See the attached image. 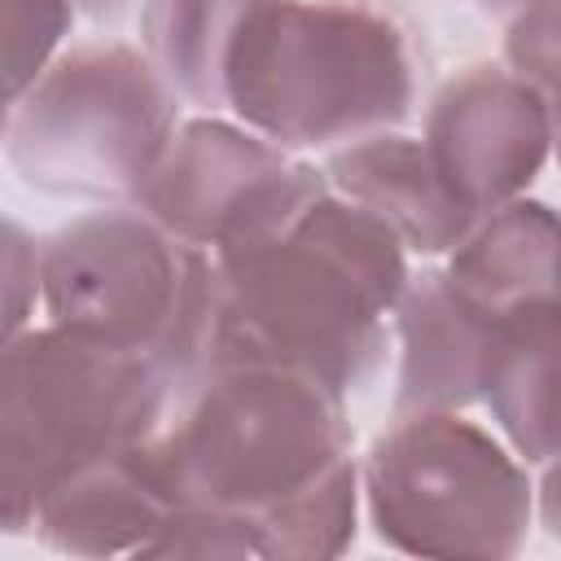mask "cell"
<instances>
[{"instance_id":"obj_15","label":"cell","mask_w":561,"mask_h":561,"mask_svg":"<svg viewBox=\"0 0 561 561\" xmlns=\"http://www.w3.org/2000/svg\"><path fill=\"white\" fill-rule=\"evenodd\" d=\"M263 0H145L140 48L184 105L224 114V75L241 26Z\"/></svg>"},{"instance_id":"obj_3","label":"cell","mask_w":561,"mask_h":561,"mask_svg":"<svg viewBox=\"0 0 561 561\" xmlns=\"http://www.w3.org/2000/svg\"><path fill=\"white\" fill-rule=\"evenodd\" d=\"M425 39L394 0H263L237 35L224 114L289 153L408 127Z\"/></svg>"},{"instance_id":"obj_5","label":"cell","mask_w":561,"mask_h":561,"mask_svg":"<svg viewBox=\"0 0 561 561\" xmlns=\"http://www.w3.org/2000/svg\"><path fill=\"white\" fill-rule=\"evenodd\" d=\"M215 267L131 202H114L39 237V316L162 364L180 386L202 368Z\"/></svg>"},{"instance_id":"obj_18","label":"cell","mask_w":561,"mask_h":561,"mask_svg":"<svg viewBox=\"0 0 561 561\" xmlns=\"http://www.w3.org/2000/svg\"><path fill=\"white\" fill-rule=\"evenodd\" d=\"M500 61L535 83L539 92H552L557 83V0H530L508 18Z\"/></svg>"},{"instance_id":"obj_11","label":"cell","mask_w":561,"mask_h":561,"mask_svg":"<svg viewBox=\"0 0 561 561\" xmlns=\"http://www.w3.org/2000/svg\"><path fill=\"white\" fill-rule=\"evenodd\" d=\"M320 171L333 193L377 215L399 237V245L421 259L447 254L478 219L447 193L421 136H408L403 127L329 149Z\"/></svg>"},{"instance_id":"obj_17","label":"cell","mask_w":561,"mask_h":561,"mask_svg":"<svg viewBox=\"0 0 561 561\" xmlns=\"http://www.w3.org/2000/svg\"><path fill=\"white\" fill-rule=\"evenodd\" d=\"M39 316V241L0 215V346Z\"/></svg>"},{"instance_id":"obj_19","label":"cell","mask_w":561,"mask_h":561,"mask_svg":"<svg viewBox=\"0 0 561 561\" xmlns=\"http://www.w3.org/2000/svg\"><path fill=\"white\" fill-rule=\"evenodd\" d=\"M75 4V13H88V18H110V13H118L127 0H70Z\"/></svg>"},{"instance_id":"obj_4","label":"cell","mask_w":561,"mask_h":561,"mask_svg":"<svg viewBox=\"0 0 561 561\" xmlns=\"http://www.w3.org/2000/svg\"><path fill=\"white\" fill-rule=\"evenodd\" d=\"M180 381L123 346L26 324L0 346V530L31 535L35 508L79 469L153 438Z\"/></svg>"},{"instance_id":"obj_12","label":"cell","mask_w":561,"mask_h":561,"mask_svg":"<svg viewBox=\"0 0 561 561\" xmlns=\"http://www.w3.org/2000/svg\"><path fill=\"white\" fill-rule=\"evenodd\" d=\"M149 438L79 469L31 517V535L66 557H140L171 513Z\"/></svg>"},{"instance_id":"obj_10","label":"cell","mask_w":561,"mask_h":561,"mask_svg":"<svg viewBox=\"0 0 561 561\" xmlns=\"http://www.w3.org/2000/svg\"><path fill=\"white\" fill-rule=\"evenodd\" d=\"M495 329L500 320L460 298L443 267L408 272L390 311L394 412H465L482 403Z\"/></svg>"},{"instance_id":"obj_6","label":"cell","mask_w":561,"mask_h":561,"mask_svg":"<svg viewBox=\"0 0 561 561\" xmlns=\"http://www.w3.org/2000/svg\"><path fill=\"white\" fill-rule=\"evenodd\" d=\"M180 110L140 44L70 39L18 101L0 149L26 188L114 206L140 193Z\"/></svg>"},{"instance_id":"obj_14","label":"cell","mask_w":561,"mask_h":561,"mask_svg":"<svg viewBox=\"0 0 561 561\" xmlns=\"http://www.w3.org/2000/svg\"><path fill=\"white\" fill-rule=\"evenodd\" d=\"M482 403L517 460L530 469L557 460V298L500 320Z\"/></svg>"},{"instance_id":"obj_16","label":"cell","mask_w":561,"mask_h":561,"mask_svg":"<svg viewBox=\"0 0 561 561\" xmlns=\"http://www.w3.org/2000/svg\"><path fill=\"white\" fill-rule=\"evenodd\" d=\"M70 0H0V140L26 88L70 44Z\"/></svg>"},{"instance_id":"obj_1","label":"cell","mask_w":561,"mask_h":561,"mask_svg":"<svg viewBox=\"0 0 561 561\" xmlns=\"http://www.w3.org/2000/svg\"><path fill=\"white\" fill-rule=\"evenodd\" d=\"M171 504L245 517L263 557H337L359 530L346 394L280 364H202L149 438Z\"/></svg>"},{"instance_id":"obj_9","label":"cell","mask_w":561,"mask_h":561,"mask_svg":"<svg viewBox=\"0 0 561 561\" xmlns=\"http://www.w3.org/2000/svg\"><path fill=\"white\" fill-rule=\"evenodd\" d=\"M552 92L504 61H469L447 75L421 118V145L438 180L473 215L526 197L552 158Z\"/></svg>"},{"instance_id":"obj_8","label":"cell","mask_w":561,"mask_h":561,"mask_svg":"<svg viewBox=\"0 0 561 561\" xmlns=\"http://www.w3.org/2000/svg\"><path fill=\"white\" fill-rule=\"evenodd\" d=\"M329 188L302 153L272 145L232 114L180 118L131 206L206 254L254 241Z\"/></svg>"},{"instance_id":"obj_20","label":"cell","mask_w":561,"mask_h":561,"mask_svg":"<svg viewBox=\"0 0 561 561\" xmlns=\"http://www.w3.org/2000/svg\"><path fill=\"white\" fill-rule=\"evenodd\" d=\"M473 4H478L482 13H491V18H504V22H508V18H513L517 9H526L530 0H473Z\"/></svg>"},{"instance_id":"obj_7","label":"cell","mask_w":561,"mask_h":561,"mask_svg":"<svg viewBox=\"0 0 561 561\" xmlns=\"http://www.w3.org/2000/svg\"><path fill=\"white\" fill-rule=\"evenodd\" d=\"M359 513L408 557H517L535 526V469L456 408L394 412L359 456Z\"/></svg>"},{"instance_id":"obj_13","label":"cell","mask_w":561,"mask_h":561,"mask_svg":"<svg viewBox=\"0 0 561 561\" xmlns=\"http://www.w3.org/2000/svg\"><path fill=\"white\" fill-rule=\"evenodd\" d=\"M443 259L451 289L504 320L530 302L557 298V215L539 197H513L482 210Z\"/></svg>"},{"instance_id":"obj_2","label":"cell","mask_w":561,"mask_h":561,"mask_svg":"<svg viewBox=\"0 0 561 561\" xmlns=\"http://www.w3.org/2000/svg\"><path fill=\"white\" fill-rule=\"evenodd\" d=\"M412 254L399 237L324 188L272 232L215 250V311L202 364H280L351 394L390 351V311Z\"/></svg>"}]
</instances>
